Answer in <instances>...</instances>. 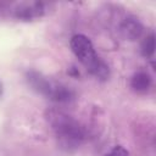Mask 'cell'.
Here are the masks:
<instances>
[{
	"label": "cell",
	"mask_w": 156,
	"mask_h": 156,
	"mask_svg": "<svg viewBox=\"0 0 156 156\" xmlns=\"http://www.w3.org/2000/svg\"><path fill=\"white\" fill-rule=\"evenodd\" d=\"M1 95H2V83L0 82V98H1Z\"/></svg>",
	"instance_id": "cell-9"
},
{
	"label": "cell",
	"mask_w": 156,
	"mask_h": 156,
	"mask_svg": "<svg viewBox=\"0 0 156 156\" xmlns=\"http://www.w3.org/2000/svg\"><path fill=\"white\" fill-rule=\"evenodd\" d=\"M121 32L124 38H127L129 40H134L141 35L143 27L134 18H127L121 26Z\"/></svg>",
	"instance_id": "cell-5"
},
{
	"label": "cell",
	"mask_w": 156,
	"mask_h": 156,
	"mask_svg": "<svg viewBox=\"0 0 156 156\" xmlns=\"http://www.w3.org/2000/svg\"><path fill=\"white\" fill-rule=\"evenodd\" d=\"M69 45L76 57L82 65L85 66L90 74L99 79H106L108 77L107 65L96 55L94 46L88 37L83 34H76L72 37Z\"/></svg>",
	"instance_id": "cell-2"
},
{
	"label": "cell",
	"mask_w": 156,
	"mask_h": 156,
	"mask_svg": "<svg viewBox=\"0 0 156 156\" xmlns=\"http://www.w3.org/2000/svg\"><path fill=\"white\" fill-rule=\"evenodd\" d=\"M105 156H130V155H129V152H128L127 149H124L121 145H117L113 149H111Z\"/></svg>",
	"instance_id": "cell-8"
},
{
	"label": "cell",
	"mask_w": 156,
	"mask_h": 156,
	"mask_svg": "<svg viewBox=\"0 0 156 156\" xmlns=\"http://www.w3.org/2000/svg\"><path fill=\"white\" fill-rule=\"evenodd\" d=\"M151 85V78L149 73L139 71L133 74L130 79V87L133 88L134 91L136 93H145Z\"/></svg>",
	"instance_id": "cell-6"
},
{
	"label": "cell",
	"mask_w": 156,
	"mask_h": 156,
	"mask_svg": "<svg viewBox=\"0 0 156 156\" xmlns=\"http://www.w3.org/2000/svg\"><path fill=\"white\" fill-rule=\"evenodd\" d=\"M44 12V6L41 2H26L17 6L15 10V16L23 21H29L40 17Z\"/></svg>",
	"instance_id": "cell-4"
},
{
	"label": "cell",
	"mask_w": 156,
	"mask_h": 156,
	"mask_svg": "<svg viewBox=\"0 0 156 156\" xmlns=\"http://www.w3.org/2000/svg\"><path fill=\"white\" fill-rule=\"evenodd\" d=\"M154 50H155V40H154V34H151L144 39L141 44V54L143 56L149 57V56H152Z\"/></svg>",
	"instance_id": "cell-7"
},
{
	"label": "cell",
	"mask_w": 156,
	"mask_h": 156,
	"mask_svg": "<svg viewBox=\"0 0 156 156\" xmlns=\"http://www.w3.org/2000/svg\"><path fill=\"white\" fill-rule=\"evenodd\" d=\"M27 79L28 83L33 87V89H35L38 93L43 94L50 100L62 102V101H68L73 98V93L67 87L54 83L37 72H29Z\"/></svg>",
	"instance_id": "cell-3"
},
{
	"label": "cell",
	"mask_w": 156,
	"mask_h": 156,
	"mask_svg": "<svg viewBox=\"0 0 156 156\" xmlns=\"http://www.w3.org/2000/svg\"><path fill=\"white\" fill-rule=\"evenodd\" d=\"M50 123L57 143L62 149L69 151L82 144L84 139L83 128L72 117L62 112H52L50 115Z\"/></svg>",
	"instance_id": "cell-1"
}]
</instances>
